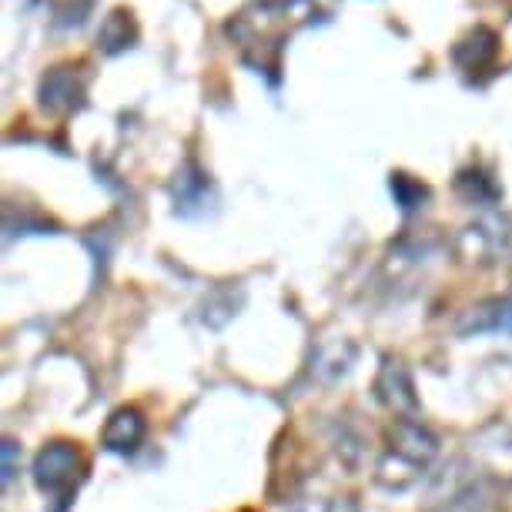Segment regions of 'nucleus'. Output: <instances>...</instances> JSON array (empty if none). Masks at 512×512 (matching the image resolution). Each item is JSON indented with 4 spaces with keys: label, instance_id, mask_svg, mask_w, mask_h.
Returning <instances> with one entry per match:
<instances>
[{
    "label": "nucleus",
    "instance_id": "obj_1",
    "mask_svg": "<svg viewBox=\"0 0 512 512\" xmlns=\"http://www.w3.org/2000/svg\"><path fill=\"white\" fill-rule=\"evenodd\" d=\"M439 442L415 419H399L389 432V449L379 462V482L389 489H405L422 476V469H429V462L436 459Z\"/></svg>",
    "mask_w": 512,
    "mask_h": 512
},
{
    "label": "nucleus",
    "instance_id": "obj_2",
    "mask_svg": "<svg viewBox=\"0 0 512 512\" xmlns=\"http://www.w3.org/2000/svg\"><path fill=\"white\" fill-rule=\"evenodd\" d=\"M84 479V456L74 442H51L34 459V482L47 499L61 502V512L74 499Z\"/></svg>",
    "mask_w": 512,
    "mask_h": 512
},
{
    "label": "nucleus",
    "instance_id": "obj_3",
    "mask_svg": "<svg viewBox=\"0 0 512 512\" xmlns=\"http://www.w3.org/2000/svg\"><path fill=\"white\" fill-rule=\"evenodd\" d=\"M144 419L138 409H118L104 425V449L111 452H134L144 439Z\"/></svg>",
    "mask_w": 512,
    "mask_h": 512
},
{
    "label": "nucleus",
    "instance_id": "obj_4",
    "mask_svg": "<svg viewBox=\"0 0 512 512\" xmlns=\"http://www.w3.org/2000/svg\"><path fill=\"white\" fill-rule=\"evenodd\" d=\"M466 335L482 332H512V302H489L469 312V322L462 325Z\"/></svg>",
    "mask_w": 512,
    "mask_h": 512
},
{
    "label": "nucleus",
    "instance_id": "obj_5",
    "mask_svg": "<svg viewBox=\"0 0 512 512\" xmlns=\"http://www.w3.org/2000/svg\"><path fill=\"white\" fill-rule=\"evenodd\" d=\"M292 512H359L352 499H298Z\"/></svg>",
    "mask_w": 512,
    "mask_h": 512
},
{
    "label": "nucleus",
    "instance_id": "obj_6",
    "mask_svg": "<svg viewBox=\"0 0 512 512\" xmlns=\"http://www.w3.org/2000/svg\"><path fill=\"white\" fill-rule=\"evenodd\" d=\"M14 476V442H4V482Z\"/></svg>",
    "mask_w": 512,
    "mask_h": 512
},
{
    "label": "nucleus",
    "instance_id": "obj_7",
    "mask_svg": "<svg viewBox=\"0 0 512 512\" xmlns=\"http://www.w3.org/2000/svg\"><path fill=\"white\" fill-rule=\"evenodd\" d=\"M452 512H466V502H459V506H456V509H452Z\"/></svg>",
    "mask_w": 512,
    "mask_h": 512
}]
</instances>
